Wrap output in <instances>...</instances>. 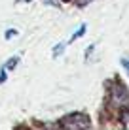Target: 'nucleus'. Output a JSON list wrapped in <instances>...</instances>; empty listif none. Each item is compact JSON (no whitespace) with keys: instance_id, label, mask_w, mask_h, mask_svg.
Returning <instances> with one entry per match:
<instances>
[{"instance_id":"f257e3e1","label":"nucleus","mask_w":129,"mask_h":130,"mask_svg":"<svg viewBox=\"0 0 129 130\" xmlns=\"http://www.w3.org/2000/svg\"><path fill=\"white\" fill-rule=\"evenodd\" d=\"M61 124L66 130H86L89 128V117L84 113H72V115H66V117L61 121Z\"/></svg>"},{"instance_id":"f03ea898","label":"nucleus","mask_w":129,"mask_h":130,"mask_svg":"<svg viewBox=\"0 0 129 130\" xmlns=\"http://www.w3.org/2000/svg\"><path fill=\"white\" fill-rule=\"evenodd\" d=\"M110 106L114 107H129V91L122 83L110 89Z\"/></svg>"},{"instance_id":"7ed1b4c3","label":"nucleus","mask_w":129,"mask_h":130,"mask_svg":"<svg viewBox=\"0 0 129 130\" xmlns=\"http://www.w3.org/2000/svg\"><path fill=\"white\" fill-rule=\"evenodd\" d=\"M65 47H66V42H61V43H57V45L53 47V51H51V53H53V57H55V59H59V57L65 53Z\"/></svg>"},{"instance_id":"20e7f679","label":"nucleus","mask_w":129,"mask_h":130,"mask_svg":"<svg viewBox=\"0 0 129 130\" xmlns=\"http://www.w3.org/2000/svg\"><path fill=\"white\" fill-rule=\"evenodd\" d=\"M17 64H19V55H15V57H11V59L10 60H8L6 62V64H4V68H6V70H13V68H15V66Z\"/></svg>"},{"instance_id":"39448f33","label":"nucleus","mask_w":129,"mask_h":130,"mask_svg":"<svg viewBox=\"0 0 129 130\" xmlns=\"http://www.w3.org/2000/svg\"><path fill=\"white\" fill-rule=\"evenodd\" d=\"M84 32H86V25H80V28L74 32L72 36H70V42H74V40H78V38H82L84 36Z\"/></svg>"},{"instance_id":"423d86ee","label":"nucleus","mask_w":129,"mask_h":130,"mask_svg":"<svg viewBox=\"0 0 129 130\" xmlns=\"http://www.w3.org/2000/svg\"><path fill=\"white\" fill-rule=\"evenodd\" d=\"M122 128L123 130H129V109L122 113Z\"/></svg>"},{"instance_id":"0eeeda50","label":"nucleus","mask_w":129,"mask_h":130,"mask_svg":"<svg viewBox=\"0 0 129 130\" xmlns=\"http://www.w3.org/2000/svg\"><path fill=\"white\" fill-rule=\"evenodd\" d=\"M15 34H17V30H15V28H8V30H6V34H4V36H6V40H10V38H13Z\"/></svg>"},{"instance_id":"6e6552de","label":"nucleus","mask_w":129,"mask_h":130,"mask_svg":"<svg viewBox=\"0 0 129 130\" xmlns=\"http://www.w3.org/2000/svg\"><path fill=\"white\" fill-rule=\"evenodd\" d=\"M120 64H122L123 68H125V72L129 74V59H120Z\"/></svg>"},{"instance_id":"1a4fd4ad","label":"nucleus","mask_w":129,"mask_h":130,"mask_svg":"<svg viewBox=\"0 0 129 130\" xmlns=\"http://www.w3.org/2000/svg\"><path fill=\"white\" fill-rule=\"evenodd\" d=\"M6 72H8V70L2 66V70H0V85H2L4 81H6Z\"/></svg>"},{"instance_id":"9d476101","label":"nucleus","mask_w":129,"mask_h":130,"mask_svg":"<svg viewBox=\"0 0 129 130\" xmlns=\"http://www.w3.org/2000/svg\"><path fill=\"white\" fill-rule=\"evenodd\" d=\"M78 4H80V6H86V4H87V0H78Z\"/></svg>"}]
</instances>
